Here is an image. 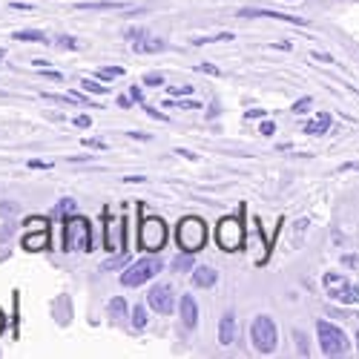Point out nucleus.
<instances>
[{
  "instance_id": "obj_1",
  "label": "nucleus",
  "mask_w": 359,
  "mask_h": 359,
  "mask_svg": "<svg viewBox=\"0 0 359 359\" xmlns=\"http://www.w3.org/2000/svg\"><path fill=\"white\" fill-rule=\"evenodd\" d=\"M316 337H319V348H322L325 356H345L351 351L348 334L342 331L339 325H334V322L319 319L316 322Z\"/></svg>"
},
{
  "instance_id": "obj_2",
  "label": "nucleus",
  "mask_w": 359,
  "mask_h": 359,
  "mask_svg": "<svg viewBox=\"0 0 359 359\" xmlns=\"http://www.w3.org/2000/svg\"><path fill=\"white\" fill-rule=\"evenodd\" d=\"M175 242H178V248H182L184 253H198L204 248V242H207L204 222L196 219V216L182 219V224H178V230H175Z\"/></svg>"
},
{
  "instance_id": "obj_3",
  "label": "nucleus",
  "mask_w": 359,
  "mask_h": 359,
  "mask_svg": "<svg viewBox=\"0 0 359 359\" xmlns=\"http://www.w3.org/2000/svg\"><path fill=\"white\" fill-rule=\"evenodd\" d=\"M93 248V230L89 222L81 216H69L64 224V250L75 253V250H89Z\"/></svg>"
},
{
  "instance_id": "obj_4",
  "label": "nucleus",
  "mask_w": 359,
  "mask_h": 359,
  "mask_svg": "<svg viewBox=\"0 0 359 359\" xmlns=\"http://www.w3.org/2000/svg\"><path fill=\"white\" fill-rule=\"evenodd\" d=\"M138 245L147 253H158L167 245V224L158 216H147L138 230Z\"/></svg>"
},
{
  "instance_id": "obj_5",
  "label": "nucleus",
  "mask_w": 359,
  "mask_h": 359,
  "mask_svg": "<svg viewBox=\"0 0 359 359\" xmlns=\"http://www.w3.org/2000/svg\"><path fill=\"white\" fill-rule=\"evenodd\" d=\"M250 339H253V348L259 353H273L276 345H279V334H276V322L271 316H256L253 325H250Z\"/></svg>"
},
{
  "instance_id": "obj_6",
  "label": "nucleus",
  "mask_w": 359,
  "mask_h": 359,
  "mask_svg": "<svg viewBox=\"0 0 359 359\" xmlns=\"http://www.w3.org/2000/svg\"><path fill=\"white\" fill-rule=\"evenodd\" d=\"M158 271H161V259L158 256H144V259L133 262L127 271L121 273V285L124 287H141L144 282L153 279Z\"/></svg>"
},
{
  "instance_id": "obj_7",
  "label": "nucleus",
  "mask_w": 359,
  "mask_h": 359,
  "mask_svg": "<svg viewBox=\"0 0 359 359\" xmlns=\"http://www.w3.org/2000/svg\"><path fill=\"white\" fill-rule=\"evenodd\" d=\"M325 290L331 299H337V302L342 305H359V285L348 282L342 273H325Z\"/></svg>"
},
{
  "instance_id": "obj_8",
  "label": "nucleus",
  "mask_w": 359,
  "mask_h": 359,
  "mask_svg": "<svg viewBox=\"0 0 359 359\" xmlns=\"http://www.w3.org/2000/svg\"><path fill=\"white\" fill-rule=\"evenodd\" d=\"M216 242H219V248L227 250V253L242 250V245H245V227H242V222L233 219V216L222 219L219 227H216Z\"/></svg>"
},
{
  "instance_id": "obj_9",
  "label": "nucleus",
  "mask_w": 359,
  "mask_h": 359,
  "mask_svg": "<svg viewBox=\"0 0 359 359\" xmlns=\"http://www.w3.org/2000/svg\"><path fill=\"white\" fill-rule=\"evenodd\" d=\"M23 248L32 250V253L49 248V227H46L43 219H29V233L23 238Z\"/></svg>"
},
{
  "instance_id": "obj_10",
  "label": "nucleus",
  "mask_w": 359,
  "mask_h": 359,
  "mask_svg": "<svg viewBox=\"0 0 359 359\" xmlns=\"http://www.w3.org/2000/svg\"><path fill=\"white\" fill-rule=\"evenodd\" d=\"M147 302H149V308H153L156 313H172V308H175V293H172L170 285H156V287H149Z\"/></svg>"
},
{
  "instance_id": "obj_11",
  "label": "nucleus",
  "mask_w": 359,
  "mask_h": 359,
  "mask_svg": "<svg viewBox=\"0 0 359 359\" xmlns=\"http://www.w3.org/2000/svg\"><path fill=\"white\" fill-rule=\"evenodd\" d=\"M178 313H182V325L184 327H196L198 325V305H196V299L190 293L182 296V302H178Z\"/></svg>"
},
{
  "instance_id": "obj_12",
  "label": "nucleus",
  "mask_w": 359,
  "mask_h": 359,
  "mask_svg": "<svg viewBox=\"0 0 359 359\" xmlns=\"http://www.w3.org/2000/svg\"><path fill=\"white\" fill-rule=\"evenodd\" d=\"M238 18H273V20H287V23H296V26H305L302 18H293V15H279V12H267V9H242Z\"/></svg>"
},
{
  "instance_id": "obj_13",
  "label": "nucleus",
  "mask_w": 359,
  "mask_h": 359,
  "mask_svg": "<svg viewBox=\"0 0 359 359\" xmlns=\"http://www.w3.org/2000/svg\"><path fill=\"white\" fill-rule=\"evenodd\" d=\"M216 279H219V273L213 271V267H207V264L193 267V285H196V287H213Z\"/></svg>"
},
{
  "instance_id": "obj_14",
  "label": "nucleus",
  "mask_w": 359,
  "mask_h": 359,
  "mask_svg": "<svg viewBox=\"0 0 359 359\" xmlns=\"http://www.w3.org/2000/svg\"><path fill=\"white\" fill-rule=\"evenodd\" d=\"M233 339H236V316L224 313L222 322H219V342L222 345H233Z\"/></svg>"
},
{
  "instance_id": "obj_15",
  "label": "nucleus",
  "mask_w": 359,
  "mask_h": 359,
  "mask_svg": "<svg viewBox=\"0 0 359 359\" xmlns=\"http://www.w3.org/2000/svg\"><path fill=\"white\" fill-rule=\"evenodd\" d=\"M327 127H331V115H327V112H319L313 121L305 124V133H308V135H325Z\"/></svg>"
},
{
  "instance_id": "obj_16",
  "label": "nucleus",
  "mask_w": 359,
  "mask_h": 359,
  "mask_svg": "<svg viewBox=\"0 0 359 359\" xmlns=\"http://www.w3.org/2000/svg\"><path fill=\"white\" fill-rule=\"evenodd\" d=\"M15 41H23V43H52L41 29H18V32L12 35Z\"/></svg>"
},
{
  "instance_id": "obj_17",
  "label": "nucleus",
  "mask_w": 359,
  "mask_h": 359,
  "mask_svg": "<svg viewBox=\"0 0 359 359\" xmlns=\"http://www.w3.org/2000/svg\"><path fill=\"white\" fill-rule=\"evenodd\" d=\"M164 41H158V38H141V41H135V52L138 55H153V52H164Z\"/></svg>"
},
{
  "instance_id": "obj_18",
  "label": "nucleus",
  "mask_w": 359,
  "mask_h": 359,
  "mask_svg": "<svg viewBox=\"0 0 359 359\" xmlns=\"http://www.w3.org/2000/svg\"><path fill=\"white\" fill-rule=\"evenodd\" d=\"M75 213H78V204L72 198H61V201H57V207L52 210V216H61V219H69Z\"/></svg>"
},
{
  "instance_id": "obj_19",
  "label": "nucleus",
  "mask_w": 359,
  "mask_h": 359,
  "mask_svg": "<svg viewBox=\"0 0 359 359\" xmlns=\"http://www.w3.org/2000/svg\"><path fill=\"white\" fill-rule=\"evenodd\" d=\"M107 311H109V316H112V319H121V316H127V302H124V296H115V299H109Z\"/></svg>"
},
{
  "instance_id": "obj_20",
  "label": "nucleus",
  "mask_w": 359,
  "mask_h": 359,
  "mask_svg": "<svg viewBox=\"0 0 359 359\" xmlns=\"http://www.w3.org/2000/svg\"><path fill=\"white\" fill-rule=\"evenodd\" d=\"M127 262H130V256L121 250L118 256H112V259H107V262H104V271H118V267H124Z\"/></svg>"
},
{
  "instance_id": "obj_21",
  "label": "nucleus",
  "mask_w": 359,
  "mask_h": 359,
  "mask_svg": "<svg viewBox=\"0 0 359 359\" xmlns=\"http://www.w3.org/2000/svg\"><path fill=\"white\" fill-rule=\"evenodd\" d=\"M78 9L83 12H109V9H124L121 4H81Z\"/></svg>"
},
{
  "instance_id": "obj_22",
  "label": "nucleus",
  "mask_w": 359,
  "mask_h": 359,
  "mask_svg": "<svg viewBox=\"0 0 359 359\" xmlns=\"http://www.w3.org/2000/svg\"><path fill=\"white\" fill-rule=\"evenodd\" d=\"M133 327H135V331L147 327V311H144V305H135L133 308Z\"/></svg>"
},
{
  "instance_id": "obj_23",
  "label": "nucleus",
  "mask_w": 359,
  "mask_h": 359,
  "mask_svg": "<svg viewBox=\"0 0 359 359\" xmlns=\"http://www.w3.org/2000/svg\"><path fill=\"white\" fill-rule=\"evenodd\" d=\"M172 271H193V253H182L172 262Z\"/></svg>"
},
{
  "instance_id": "obj_24",
  "label": "nucleus",
  "mask_w": 359,
  "mask_h": 359,
  "mask_svg": "<svg viewBox=\"0 0 359 359\" xmlns=\"http://www.w3.org/2000/svg\"><path fill=\"white\" fill-rule=\"evenodd\" d=\"M81 86L86 89V93H93V95H104V93H107V86H101V83H98V81H93V78H83V81H81Z\"/></svg>"
},
{
  "instance_id": "obj_25",
  "label": "nucleus",
  "mask_w": 359,
  "mask_h": 359,
  "mask_svg": "<svg viewBox=\"0 0 359 359\" xmlns=\"http://www.w3.org/2000/svg\"><path fill=\"white\" fill-rule=\"evenodd\" d=\"M118 75H124V69H121V67H101V69H98V78H104V81L118 78Z\"/></svg>"
},
{
  "instance_id": "obj_26",
  "label": "nucleus",
  "mask_w": 359,
  "mask_h": 359,
  "mask_svg": "<svg viewBox=\"0 0 359 359\" xmlns=\"http://www.w3.org/2000/svg\"><path fill=\"white\" fill-rule=\"evenodd\" d=\"M57 49H78V41L75 38H69V35H61L57 41H52Z\"/></svg>"
},
{
  "instance_id": "obj_27",
  "label": "nucleus",
  "mask_w": 359,
  "mask_h": 359,
  "mask_svg": "<svg viewBox=\"0 0 359 359\" xmlns=\"http://www.w3.org/2000/svg\"><path fill=\"white\" fill-rule=\"evenodd\" d=\"M164 107H178V109H201L198 101H167Z\"/></svg>"
},
{
  "instance_id": "obj_28",
  "label": "nucleus",
  "mask_w": 359,
  "mask_h": 359,
  "mask_svg": "<svg viewBox=\"0 0 359 359\" xmlns=\"http://www.w3.org/2000/svg\"><path fill=\"white\" fill-rule=\"evenodd\" d=\"M161 83H164V75H158V72L144 75V86H161Z\"/></svg>"
},
{
  "instance_id": "obj_29",
  "label": "nucleus",
  "mask_w": 359,
  "mask_h": 359,
  "mask_svg": "<svg viewBox=\"0 0 359 359\" xmlns=\"http://www.w3.org/2000/svg\"><path fill=\"white\" fill-rule=\"evenodd\" d=\"M311 109V98H299L296 104H293V109L290 112H296V115H302V112H308Z\"/></svg>"
},
{
  "instance_id": "obj_30",
  "label": "nucleus",
  "mask_w": 359,
  "mask_h": 359,
  "mask_svg": "<svg viewBox=\"0 0 359 359\" xmlns=\"http://www.w3.org/2000/svg\"><path fill=\"white\" fill-rule=\"evenodd\" d=\"M170 95H193V86H170Z\"/></svg>"
},
{
  "instance_id": "obj_31",
  "label": "nucleus",
  "mask_w": 359,
  "mask_h": 359,
  "mask_svg": "<svg viewBox=\"0 0 359 359\" xmlns=\"http://www.w3.org/2000/svg\"><path fill=\"white\" fill-rule=\"evenodd\" d=\"M144 112H147L149 118H156V121H167V115H164V112H158V109H153V107H144Z\"/></svg>"
},
{
  "instance_id": "obj_32",
  "label": "nucleus",
  "mask_w": 359,
  "mask_h": 359,
  "mask_svg": "<svg viewBox=\"0 0 359 359\" xmlns=\"http://www.w3.org/2000/svg\"><path fill=\"white\" fill-rule=\"evenodd\" d=\"M89 124H93V118H89V115H78L75 118V127H81V130H86Z\"/></svg>"
},
{
  "instance_id": "obj_33",
  "label": "nucleus",
  "mask_w": 359,
  "mask_h": 359,
  "mask_svg": "<svg viewBox=\"0 0 359 359\" xmlns=\"http://www.w3.org/2000/svg\"><path fill=\"white\" fill-rule=\"evenodd\" d=\"M83 144H86V147H93V149H107V141H98V138H86Z\"/></svg>"
},
{
  "instance_id": "obj_34",
  "label": "nucleus",
  "mask_w": 359,
  "mask_h": 359,
  "mask_svg": "<svg viewBox=\"0 0 359 359\" xmlns=\"http://www.w3.org/2000/svg\"><path fill=\"white\" fill-rule=\"evenodd\" d=\"M259 133H262V135H273V133H276V127H273V121H264V124L259 127Z\"/></svg>"
},
{
  "instance_id": "obj_35",
  "label": "nucleus",
  "mask_w": 359,
  "mask_h": 359,
  "mask_svg": "<svg viewBox=\"0 0 359 359\" xmlns=\"http://www.w3.org/2000/svg\"><path fill=\"white\" fill-rule=\"evenodd\" d=\"M196 69H198V72H204V75H219V69H216V67H210V64H198Z\"/></svg>"
},
{
  "instance_id": "obj_36",
  "label": "nucleus",
  "mask_w": 359,
  "mask_h": 359,
  "mask_svg": "<svg viewBox=\"0 0 359 359\" xmlns=\"http://www.w3.org/2000/svg\"><path fill=\"white\" fill-rule=\"evenodd\" d=\"M69 98H72V104H89V107H93V101H89L86 95H81V93H72Z\"/></svg>"
},
{
  "instance_id": "obj_37",
  "label": "nucleus",
  "mask_w": 359,
  "mask_h": 359,
  "mask_svg": "<svg viewBox=\"0 0 359 359\" xmlns=\"http://www.w3.org/2000/svg\"><path fill=\"white\" fill-rule=\"evenodd\" d=\"M130 104H133L130 95H118V107H121V109H130Z\"/></svg>"
},
{
  "instance_id": "obj_38",
  "label": "nucleus",
  "mask_w": 359,
  "mask_h": 359,
  "mask_svg": "<svg viewBox=\"0 0 359 359\" xmlns=\"http://www.w3.org/2000/svg\"><path fill=\"white\" fill-rule=\"evenodd\" d=\"M29 167H32V170H49L52 164L49 161H29Z\"/></svg>"
},
{
  "instance_id": "obj_39",
  "label": "nucleus",
  "mask_w": 359,
  "mask_h": 359,
  "mask_svg": "<svg viewBox=\"0 0 359 359\" xmlns=\"http://www.w3.org/2000/svg\"><path fill=\"white\" fill-rule=\"evenodd\" d=\"M130 98H133V101H144V95H141V86H133V89H130Z\"/></svg>"
},
{
  "instance_id": "obj_40",
  "label": "nucleus",
  "mask_w": 359,
  "mask_h": 359,
  "mask_svg": "<svg viewBox=\"0 0 359 359\" xmlns=\"http://www.w3.org/2000/svg\"><path fill=\"white\" fill-rule=\"evenodd\" d=\"M12 9H20V12H32L35 6H32V4H12Z\"/></svg>"
},
{
  "instance_id": "obj_41",
  "label": "nucleus",
  "mask_w": 359,
  "mask_h": 359,
  "mask_svg": "<svg viewBox=\"0 0 359 359\" xmlns=\"http://www.w3.org/2000/svg\"><path fill=\"white\" fill-rule=\"evenodd\" d=\"M127 38H144V29H127Z\"/></svg>"
},
{
  "instance_id": "obj_42",
  "label": "nucleus",
  "mask_w": 359,
  "mask_h": 359,
  "mask_svg": "<svg viewBox=\"0 0 359 359\" xmlns=\"http://www.w3.org/2000/svg\"><path fill=\"white\" fill-rule=\"evenodd\" d=\"M124 182H130V184H141V182H144V175H127Z\"/></svg>"
},
{
  "instance_id": "obj_43",
  "label": "nucleus",
  "mask_w": 359,
  "mask_h": 359,
  "mask_svg": "<svg viewBox=\"0 0 359 359\" xmlns=\"http://www.w3.org/2000/svg\"><path fill=\"white\" fill-rule=\"evenodd\" d=\"M262 115H264V109H250L248 112V118H262Z\"/></svg>"
},
{
  "instance_id": "obj_44",
  "label": "nucleus",
  "mask_w": 359,
  "mask_h": 359,
  "mask_svg": "<svg viewBox=\"0 0 359 359\" xmlns=\"http://www.w3.org/2000/svg\"><path fill=\"white\" fill-rule=\"evenodd\" d=\"M130 135H133V138H138V141H149V135H147V133H130Z\"/></svg>"
},
{
  "instance_id": "obj_45",
  "label": "nucleus",
  "mask_w": 359,
  "mask_h": 359,
  "mask_svg": "<svg viewBox=\"0 0 359 359\" xmlns=\"http://www.w3.org/2000/svg\"><path fill=\"white\" fill-rule=\"evenodd\" d=\"M4 327H6V316H4V311H0V334H4Z\"/></svg>"
},
{
  "instance_id": "obj_46",
  "label": "nucleus",
  "mask_w": 359,
  "mask_h": 359,
  "mask_svg": "<svg viewBox=\"0 0 359 359\" xmlns=\"http://www.w3.org/2000/svg\"><path fill=\"white\" fill-rule=\"evenodd\" d=\"M4 57H6V52H4V49H0V61H4Z\"/></svg>"
},
{
  "instance_id": "obj_47",
  "label": "nucleus",
  "mask_w": 359,
  "mask_h": 359,
  "mask_svg": "<svg viewBox=\"0 0 359 359\" xmlns=\"http://www.w3.org/2000/svg\"><path fill=\"white\" fill-rule=\"evenodd\" d=\"M356 348H359V334H356Z\"/></svg>"
}]
</instances>
